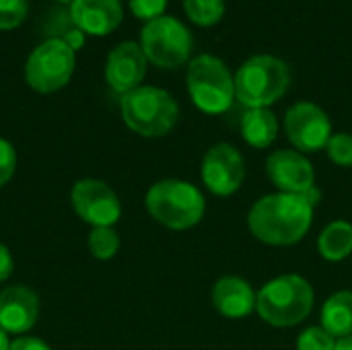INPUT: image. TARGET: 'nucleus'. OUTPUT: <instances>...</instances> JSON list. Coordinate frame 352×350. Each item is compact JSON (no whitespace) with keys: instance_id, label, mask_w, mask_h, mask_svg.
Here are the masks:
<instances>
[{"instance_id":"nucleus-1","label":"nucleus","mask_w":352,"mask_h":350,"mask_svg":"<svg viewBox=\"0 0 352 350\" xmlns=\"http://www.w3.org/2000/svg\"><path fill=\"white\" fill-rule=\"evenodd\" d=\"M314 206L299 194H268L248 212L250 233L266 245H295L311 229Z\"/></svg>"},{"instance_id":"nucleus-2","label":"nucleus","mask_w":352,"mask_h":350,"mask_svg":"<svg viewBox=\"0 0 352 350\" xmlns=\"http://www.w3.org/2000/svg\"><path fill=\"white\" fill-rule=\"evenodd\" d=\"M314 289L299 274H280L258 291L256 311L274 328H293L314 309Z\"/></svg>"},{"instance_id":"nucleus-3","label":"nucleus","mask_w":352,"mask_h":350,"mask_svg":"<svg viewBox=\"0 0 352 350\" xmlns=\"http://www.w3.org/2000/svg\"><path fill=\"white\" fill-rule=\"evenodd\" d=\"M148 215L167 229L186 231L196 227L206 212L202 192L184 179H161L146 192Z\"/></svg>"},{"instance_id":"nucleus-4","label":"nucleus","mask_w":352,"mask_h":350,"mask_svg":"<svg viewBox=\"0 0 352 350\" xmlns=\"http://www.w3.org/2000/svg\"><path fill=\"white\" fill-rule=\"evenodd\" d=\"M122 118L126 126L146 138H159L173 130L179 118L175 99L159 87H136L122 95Z\"/></svg>"},{"instance_id":"nucleus-5","label":"nucleus","mask_w":352,"mask_h":350,"mask_svg":"<svg viewBox=\"0 0 352 350\" xmlns=\"http://www.w3.org/2000/svg\"><path fill=\"white\" fill-rule=\"evenodd\" d=\"M289 66L270 54L248 58L235 74V99L248 109L268 107L289 89Z\"/></svg>"},{"instance_id":"nucleus-6","label":"nucleus","mask_w":352,"mask_h":350,"mask_svg":"<svg viewBox=\"0 0 352 350\" xmlns=\"http://www.w3.org/2000/svg\"><path fill=\"white\" fill-rule=\"evenodd\" d=\"M188 91L204 113H223L235 101V76L221 58L200 54L188 66Z\"/></svg>"},{"instance_id":"nucleus-7","label":"nucleus","mask_w":352,"mask_h":350,"mask_svg":"<svg viewBox=\"0 0 352 350\" xmlns=\"http://www.w3.org/2000/svg\"><path fill=\"white\" fill-rule=\"evenodd\" d=\"M140 47L146 60L161 68H175L184 64L192 52V33L175 17L161 14L151 19L140 33Z\"/></svg>"},{"instance_id":"nucleus-8","label":"nucleus","mask_w":352,"mask_h":350,"mask_svg":"<svg viewBox=\"0 0 352 350\" xmlns=\"http://www.w3.org/2000/svg\"><path fill=\"white\" fill-rule=\"evenodd\" d=\"M74 70V50L60 37H50L39 43L27 58L25 78L39 93L62 89Z\"/></svg>"},{"instance_id":"nucleus-9","label":"nucleus","mask_w":352,"mask_h":350,"mask_svg":"<svg viewBox=\"0 0 352 350\" xmlns=\"http://www.w3.org/2000/svg\"><path fill=\"white\" fill-rule=\"evenodd\" d=\"M285 130L291 144L299 153H316L326 149L332 136V122L320 105L311 101H299L287 109Z\"/></svg>"},{"instance_id":"nucleus-10","label":"nucleus","mask_w":352,"mask_h":350,"mask_svg":"<svg viewBox=\"0 0 352 350\" xmlns=\"http://www.w3.org/2000/svg\"><path fill=\"white\" fill-rule=\"evenodd\" d=\"M74 212L93 227H113L122 217L118 194L101 179H78L70 192Z\"/></svg>"},{"instance_id":"nucleus-11","label":"nucleus","mask_w":352,"mask_h":350,"mask_svg":"<svg viewBox=\"0 0 352 350\" xmlns=\"http://www.w3.org/2000/svg\"><path fill=\"white\" fill-rule=\"evenodd\" d=\"M200 175L204 186L214 196H231L241 188L245 179L243 157L233 144H214L202 159Z\"/></svg>"},{"instance_id":"nucleus-12","label":"nucleus","mask_w":352,"mask_h":350,"mask_svg":"<svg viewBox=\"0 0 352 350\" xmlns=\"http://www.w3.org/2000/svg\"><path fill=\"white\" fill-rule=\"evenodd\" d=\"M266 175L285 194H307L316 186V171L299 151H274L266 159Z\"/></svg>"},{"instance_id":"nucleus-13","label":"nucleus","mask_w":352,"mask_h":350,"mask_svg":"<svg viewBox=\"0 0 352 350\" xmlns=\"http://www.w3.org/2000/svg\"><path fill=\"white\" fill-rule=\"evenodd\" d=\"M146 74V56L136 41H122L116 45L105 64V78L109 87L122 95L140 87Z\"/></svg>"},{"instance_id":"nucleus-14","label":"nucleus","mask_w":352,"mask_h":350,"mask_svg":"<svg viewBox=\"0 0 352 350\" xmlns=\"http://www.w3.org/2000/svg\"><path fill=\"white\" fill-rule=\"evenodd\" d=\"M39 316V299L27 287H8L0 293V328L6 334L23 336Z\"/></svg>"},{"instance_id":"nucleus-15","label":"nucleus","mask_w":352,"mask_h":350,"mask_svg":"<svg viewBox=\"0 0 352 350\" xmlns=\"http://www.w3.org/2000/svg\"><path fill=\"white\" fill-rule=\"evenodd\" d=\"M258 293L241 276H223L212 287V305L227 320H243L256 311Z\"/></svg>"},{"instance_id":"nucleus-16","label":"nucleus","mask_w":352,"mask_h":350,"mask_svg":"<svg viewBox=\"0 0 352 350\" xmlns=\"http://www.w3.org/2000/svg\"><path fill=\"white\" fill-rule=\"evenodd\" d=\"M72 23L87 33L105 35L113 31L122 21L120 0H74L70 4Z\"/></svg>"},{"instance_id":"nucleus-17","label":"nucleus","mask_w":352,"mask_h":350,"mask_svg":"<svg viewBox=\"0 0 352 350\" xmlns=\"http://www.w3.org/2000/svg\"><path fill=\"white\" fill-rule=\"evenodd\" d=\"M278 122L268 107L248 109L241 118V136L254 149H266L276 140Z\"/></svg>"},{"instance_id":"nucleus-18","label":"nucleus","mask_w":352,"mask_h":350,"mask_svg":"<svg viewBox=\"0 0 352 350\" xmlns=\"http://www.w3.org/2000/svg\"><path fill=\"white\" fill-rule=\"evenodd\" d=\"M322 328L336 340L352 336V291L330 295L322 307Z\"/></svg>"},{"instance_id":"nucleus-19","label":"nucleus","mask_w":352,"mask_h":350,"mask_svg":"<svg viewBox=\"0 0 352 350\" xmlns=\"http://www.w3.org/2000/svg\"><path fill=\"white\" fill-rule=\"evenodd\" d=\"M318 252L328 262H342L352 254V225L349 221H334L320 233Z\"/></svg>"},{"instance_id":"nucleus-20","label":"nucleus","mask_w":352,"mask_h":350,"mask_svg":"<svg viewBox=\"0 0 352 350\" xmlns=\"http://www.w3.org/2000/svg\"><path fill=\"white\" fill-rule=\"evenodd\" d=\"M120 250V235L113 227H93L89 235V252L97 260H111Z\"/></svg>"},{"instance_id":"nucleus-21","label":"nucleus","mask_w":352,"mask_h":350,"mask_svg":"<svg viewBox=\"0 0 352 350\" xmlns=\"http://www.w3.org/2000/svg\"><path fill=\"white\" fill-rule=\"evenodd\" d=\"M184 6L198 25H214L225 12V0H184Z\"/></svg>"},{"instance_id":"nucleus-22","label":"nucleus","mask_w":352,"mask_h":350,"mask_svg":"<svg viewBox=\"0 0 352 350\" xmlns=\"http://www.w3.org/2000/svg\"><path fill=\"white\" fill-rule=\"evenodd\" d=\"M336 338L322 326L305 328L297 338V350H336Z\"/></svg>"},{"instance_id":"nucleus-23","label":"nucleus","mask_w":352,"mask_h":350,"mask_svg":"<svg viewBox=\"0 0 352 350\" xmlns=\"http://www.w3.org/2000/svg\"><path fill=\"white\" fill-rule=\"evenodd\" d=\"M326 151L332 163L340 167H352V134L349 132L332 134L326 144Z\"/></svg>"},{"instance_id":"nucleus-24","label":"nucleus","mask_w":352,"mask_h":350,"mask_svg":"<svg viewBox=\"0 0 352 350\" xmlns=\"http://www.w3.org/2000/svg\"><path fill=\"white\" fill-rule=\"evenodd\" d=\"M27 0H0V29L16 27L27 14Z\"/></svg>"},{"instance_id":"nucleus-25","label":"nucleus","mask_w":352,"mask_h":350,"mask_svg":"<svg viewBox=\"0 0 352 350\" xmlns=\"http://www.w3.org/2000/svg\"><path fill=\"white\" fill-rule=\"evenodd\" d=\"M14 169H16V151L8 140L0 138V188L10 182Z\"/></svg>"},{"instance_id":"nucleus-26","label":"nucleus","mask_w":352,"mask_h":350,"mask_svg":"<svg viewBox=\"0 0 352 350\" xmlns=\"http://www.w3.org/2000/svg\"><path fill=\"white\" fill-rule=\"evenodd\" d=\"M167 6V0H130V8L140 19H157L163 14Z\"/></svg>"},{"instance_id":"nucleus-27","label":"nucleus","mask_w":352,"mask_h":350,"mask_svg":"<svg viewBox=\"0 0 352 350\" xmlns=\"http://www.w3.org/2000/svg\"><path fill=\"white\" fill-rule=\"evenodd\" d=\"M8 350H52L47 342H43L41 338L35 336H19L10 342Z\"/></svg>"},{"instance_id":"nucleus-28","label":"nucleus","mask_w":352,"mask_h":350,"mask_svg":"<svg viewBox=\"0 0 352 350\" xmlns=\"http://www.w3.org/2000/svg\"><path fill=\"white\" fill-rule=\"evenodd\" d=\"M12 268H14V262H12L10 250L4 243H0V283L12 274Z\"/></svg>"},{"instance_id":"nucleus-29","label":"nucleus","mask_w":352,"mask_h":350,"mask_svg":"<svg viewBox=\"0 0 352 350\" xmlns=\"http://www.w3.org/2000/svg\"><path fill=\"white\" fill-rule=\"evenodd\" d=\"M336 350H352V336L338 340L336 342Z\"/></svg>"},{"instance_id":"nucleus-30","label":"nucleus","mask_w":352,"mask_h":350,"mask_svg":"<svg viewBox=\"0 0 352 350\" xmlns=\"http://www.w3.org/2000/svg\"><path fill=\"white\" fill-rule=\"evenodd\" d=\"M10 349V340H8V334L0 328V350Z\"/></svg>"},{"instance_id":"nucleus-31","label":"nucleus","mask_w":352,"mask_h":350,"mask_svg":"<svg viewBox=\"0 0 352 350\" xmlns=\"http://www.w3.org/2000/svg\"><path fill=\"white\" fill-rule=\"evenodd\" d=\"M60 2H70V4H72V2H74V0H60Z\"/></svg>"}]
</instances>
